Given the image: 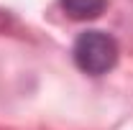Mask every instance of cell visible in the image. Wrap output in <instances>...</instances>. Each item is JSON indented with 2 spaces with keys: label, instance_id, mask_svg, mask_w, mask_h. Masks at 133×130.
Returning a JSON list of instances; mask_svg holds the SVG:
<instances>
[{
  "label": "cell",
  "instance_id": "6da1fadb",
  "mask_svg": "<svg viewBox=\"0 0 133 130\" xmlns=\"http://www.w3.org/2000/svg\"><path fill=\"white\" fill-rule=\"evenodd\" d=\"M118 54L120 51H118L115 38L105 31L79 33L77 41H74V49H72L74 64L79 66L84 74H92V77L108 74L118 64Z\"/></svg>",
  "mask_w": 133,
  "mask_h": 130
},
{
  "label": "cell",
  "instance_id": "7a4b0ae2",
  "mask_svg": "<svg viewBox=\"0 0 133 130\" xmlns=\"http://www.w3.org/2000/svg\"><path fill=\"white\" fill-rule=\"evenodd\" d=\"M62 8L74 20H90L105 10V0H62Z\"/></svg>",
  "mask_w": 133,
  "mask_h": 130
}]
</instances>
